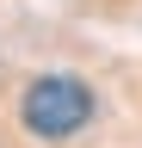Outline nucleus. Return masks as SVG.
Wrapping results in <instances>:
<instances>
[{"label": "nucleus", "instance_id": "obj_1", "mask_svg": "<svg viewBox=\"0 0 142 148\" xmlns=\"http://www.w3.org/2000/svg\"><path fill=\"white\" fill-rule=\"evenodd\" d=\"M93 117V86L80 74H37L19 99V123L37 142H68L74 130H86Z\"/></svg>", "mask_w": 142, "mask_h": 148}]
</instances>
